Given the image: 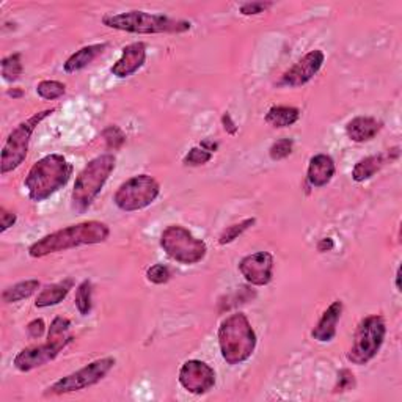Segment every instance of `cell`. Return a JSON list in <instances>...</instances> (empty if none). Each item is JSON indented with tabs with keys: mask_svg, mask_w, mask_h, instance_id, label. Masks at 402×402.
<instances>
[{
	"mask_svg": "<svg viewBox=\"0 0 402 402\" xmlns=\"http://www.w3.org/2000/svg\"><path fill=\"white\" fill-rule=\"evenodd\" d=\"M45 328H46L45 321H42V319H35V321L30 322V324L27 326V332H28V335L32 336V338H40V336L45 333Z\"/></svg>",
	"mask_w": 402,
	"mask_h": 402,
	"instance_id": "36",
	"label": "cell"
},
{
	"mask_svg": "<svg viewBox=\"0 0 402 402\" xmlns=\"http://www.w3.org/2000/svg\"><path fill=\"white\" fill-rule=\"evenodd\" d=\"M8 96L21 98V96H23V91H21V90H10V91H8Z\"/></svg>",
	"mask_w": 402,
	"mask_h": 402,
	"instance_id": "40",
	"label": "cell"
},
{
	"mask_svg": "<svg viewBox=\"0 0 402 402\" xmlns=\"http://www.w3.org/2000/svg\"><path fill=\"white\" fill-rule=\"evenodd\" d=\"M179 384L192 394H205L215 385V371L209 364L201 360L185 362L178 376Z\"/></svg>",
	"mask_w": 402,
	"mask_h": 402,
	"instance_id": "12",
	"label": "cell"
},
{
	"mask_svg": "<svg viewBox=\"0 0 402 402\" xmlns=\"http://www.w3.org/2000/svg\"><path fill=\"white\" fill-rule=\"evenodd\" d=\"M382 129V123L372 117H357L346 125V134L352 142L363 143L376 137Z\"/></svg>",
	"mask_w": 402,
	"mask_h": 402,
	"instance_id": "18",
	"label": "cell"
},
{
	"mask_svg": "<svg viewBox=\"0 0 402 402\" xmlns=\"http://www.w3.org/2000/svg\"><path fill=\"white\" fill-rule=\"evenodd\" d=\"M73 286H74L73 280H64V282L46 286V288L38 294L37 300H35V306L47 308V306L59 305L60 302L67 299L69 291L73 289Z\"/></svg>",
	"mask_w": 402,
	"mask_h": 402,
	"instance_id": "20",
	"label": "cell"
},
{
	"mask_svg": "<svg viewBox=\"0 0 402 402\" xmlns=\"http://www.w3.org/2000/svg\"><path fill=\"white\" fill-rule=\"evenodd\" d=\"M294 148V142L291 139H280L269 149V156L272 161H282L286 159Z\"/></svg>",
	"mask_w": 402,
	"mask_h": 402,
	"instance_id": "30",
	"label": "cell"
},
{
	"mask_svg": "<svg viewBox=\"0 0 402 402\" xmlns=\"http://www.w3.org/2000/svg\"><path fill=\"white\" fill-rule=\"evenodd\" d=\"M324 62H326V55L322 50L319 49L311 50V52H308L306 55L302 57L296 64H292V67L286 71V73L282 76L280 85L289 88L302 87V85L310 82L311 79L319 73Z\"/></svg>",
	"mask_w": 402,
	"mask_h": 402,
	"instance_id": "13",
	"label": "cell"
},
{
	"mask_svg": "<svg viewBox=\"0 0 402 402\" xmlns=\"http://www.w3.org/2000/svg\"><path fill=\"white\" fill-rule=\"evenodd\" d=\"M71 327V322L67 318H55L52 321V324L49 327L47 340H62L68 338V330Z\"/></svg>",
	"mask_w": 402,
	"mask_h": 402,
	"instance_id": "31",
	"label": "cell"
},
{
	"mask_svg": "<svg viewBox=\"0 0 402 402\" xmlns=\"http://www.w3.org/2000/svg\"><path fill=\"white\" fill-rule=\"evenodd\" d=\"M333 248H335L333 239L324 238V239H321V241L318 242V251H321V253H326V251H332Z\"/></svg>",
	"mask_w": 402,
	"mask_h": 402,
	"instance_id": "38",
	"label": "cell"
},
{
	"mask_svg": "<svg viewBox=\"0 0 402 402\" xmlns=\"http://www.w3.org/2000/svg\"><path fill=\"white\" fill-rule=\"evenodd\" d=\"M241 275L253 286H265L274 277V256L269 251H256L239 263Z\"/></svg>",
	"mask_w": 402,
	"mask_h": 402,
	"instance_id": "14",
	"label": "cell"
},
{
	"mask_svg": "<svg viewBox=\"0 0 402 402\" xmlns=\"http://www.w3.org/2000/svg\"><path fill=\"white\" fill-rule=\"evenodd\" d=\"M300 118V110L297 107L289 105H275L269 109L265 115V123L272 127H289L296 125Z\"/></svg>",
	"mask_w": 402,
	"mask_h": 402,
	"instance_id": "21",
	"label": "cell"
},
{
	"mask_svg": "<svg viewBox=\"0 0 402 402\" xmlns=\"http://www.w3.org/2000/svg\"><path fill=\"white\" fill-rule=\"evenodd\" d=\"M105 49H107L105 42H100V45H90V46L79 49L77 52H74L67 62H64L63 64L64 73L73 74V73H77V71L87 68L90 63H93L98 59L99 55L104 54Z\"/></svg>",
	"mask_w": 402,
	"mask_h": 402,
	"instance_id": "19",
	"label": "cell"
},
{
	"mask_svg": "<svg viewBox=\"0 0 402 402\" xmlns=\"http://www.w3.org/2000/svg\"><path fill=\"white\" fill-rule=\"evenodd\" d=\"M16 214L11 211H6L5 207H0V233H5L6 229L11 228L14 224H16Z\"/></svg>",
	"mask_w": 402,
	"mask_h": 402,
	"instance_id": "35",
	"label": "cell"
},
{
	"mask_svg": "<svg viewBox=\"0 0 402 402\" xmlns=\"http://www.w3.org/2000/svg\"><path fill=\"white\" fill-rule=\"evenodd\" d=\"M200 147L203 148V149H206V151H209V153H215V151H217V148H219V143H215V142H212L209 139H206V140H203V142L200 143Z\"/></svg>",
	"mask_w": 402,
	"mask_h": 402,
	"instance_id": "39",
	"label": "cell"
},
{
	"mask_svg": "<svg viewBox=\"0 0 402 402\" xmlns=\"http://www.w3.org/2000/svg\"><path fill=\"white\" fill-rule=\"evenodd\" d=\"M54 112L55 109H47L35 113L30 118H27L13 129V132L8 135L2 149V175L16 170L19 165L25 161L28 153V143H30L33 131L38 127L42 120H46L49 115H52Z\"/></svg>",
	"mask_w": 402,
	"mask_h": 402,
	"instance_id": "8",
	"label": "cell"
},
{
	"mask_svg": "<svg viewBox=\"0 0 402 402\" xmlns=\"http://www.w3.org/2000/svg\"><path fill=\"white\" fill-rule=\"evenodd\" d=\"M335 161L328 154H316L308 163L306 179L313 188H324L335 176Z\"/></svg>",
	"mask_w": 402,
	"mask_h": 402,
	"instance_id": "17",
	"label": "cell"
},
{
	"mask_svg": "<svg viewBox=\"0 0 402 402\" xmlns=\"http://www.w3.org/2000/svg\"><path fill=\"white\" fill-rule=\"evenodd\" d=\"M38 96L47 100H54L62 98L67 93V85L59 81H41L37 85Z\"/></svg>",
	"mask_w": 402,
	"mask_h": 402,
	"instance_id": "27",
	"label": "cell"
},
{
	"mask_svg": "<svg viewBox=\"0 0 402 402\" xmlns=\"http://www.w3.org/2000/svg\"><path fill=\"white\" fill-rule=\"evenodd\" d=\"M355 386V377L349 369H341L338 372V384H336V391H348Z\"/></svg>",
	"mask_w": 402,
	"mask_h": 402,
	"instance_id": "34",
	"label": "cell"
},
{
	"mask_svg": "<svg viewBox=\"0 0 402 402\" xmlns=\"http://www.w3.org/2000/svg\"><path fill=\"white\" fill-rule=\"evenodd\" d=\"M38 288H40L38 280H25V282L16 283L10 286V288H6L2 292V300L5 304H16V302L33 296V294L38 291Z\"/></svg>",
	"mask_w": 402,
	"mask_h": 402,
	"instance_id": "22",
	"label": "cell"
},
{
	"mask_svg": "<svg viewBox=\"0 0 402 402\" xmlns=\"http://www.w3.org/2000/svg\"><path fill=\"white\" fill-rule=\"evenodd\" d=\"M341 314H343V302L335 300L333 304L322 313L318 324L314 326L311 332L313 338L319 343L332 341L336 336V326H338V321L341 319Z\"/></svg>",
	"mask_w": 402,
	"mask_h": 402,
	"instance_id": "16",
	"label": "cell"
},
{
	"mask_svg": "<svg viewBox=\"0 0 402 402\" xmlns=\"http://www.w3.org/2000/svg\"><path fill=\"white\" fill-rule=\"evenodd\" d=\"M211 159H212V153L203 149L201 147H195L184 156L183 163L188 165V167H200V165H205Z\"/></svg>",
	"mask_w": 402,
	"mask_h": 402,
	"instance_id": "28",
	"label": "cell"
},
{
	"mask_svg": "<svg viewBox=\"0 0 402 402\" xmlns=\"http://www.w3.org/2000/svg\"><path fill=\"white\" fill-rule=\"evenodd\" d=\"M73 175L71 165L62 154H47L33 163V167L25 176L24 185L28 198L35 203H41L59 192L68 184Z\"/></svg>",
	"mask_w": 402,
	"mask_h": 402,
	"instance_id": "2",
	"label": "cell"
},
{
	"mask_svg": "<svg viewBox=\"0 0 402 402\" xmlns=\"http://www.w3.org/2000/svg\"><path fill=\"white\" fill-rule=\"evenodd\" d=\"M115 363H117V360H115L113 357L99 358V360L91 362L90 364L73 372V374H68L57 380L55 384L49 386L46 394L57 396V394H67L88 389V386L99 384L100 380L109 374Z\"/></svg>",
	"mask_w": 402,
	"mask_h": 402,
	"instance_id": "10",
	"label": "cell"
},
{
	"mask_svg": "<svg viewBox=\"0 0 402 402\" xmlns=\"http://www.w3.org/2000/svg\"><path fill=\"white\" fill-rule=\"evenodd\" d=\"M384 157L382 156H368L364 159L358 161L352 170V179L357 183H364L374 176L382 168Z\"/></svg>",
	"mask_w": 402,
	"mask_h": 402,
	"instance_id": "23",
	"label": "cell"
},
{
	"mask_svg": "<svg viewBox=\"0 0 402 402\" xmlns=\"http://www.w3.org/2000/svg\"><path fill=\"white\" fill-rule=\"evenodd\" d=\"M24 67L23 60H21V54H13L5 57L2 60V76L6 82H14L18 81L23 74Z\"/></svg>",
	"mask_w": 402,
	"mask_h": 402,
	"instance_id": "25",
	"label": "cell"
},
{
	"mask_svg": "<svg viewBox=\"0 0 402 402\" xmlns=\"http://www.w3.org/2000/svg\"><path fill=\"white\" fill-rule=\"evenodd\" d=\"M110 236V229L104 222L88 220L82 224L71 225L59 231L50 233L28 247V255L32 258H45L47 255L67 251L81 246H95L103 243Z\"/></svg>",
	"mask_w": 402,
	"mask_h": 402,
	"instance_id": "1",
	"label": "cell"
},
{
	"mask_svg": "<svg viewBox=\"0 0 402 402\" xmlns=\"http://www.w3.org/2000/svg\"><path fill=\"white\" fill-rule=\"evenodd\" d=\"M272 6L270 2H248L241 5V14L243 16H255V14H261L264 11H268Z\"/></svg>",
	"mask_w": 402,
	"mask_h": 402,
	"instance_id": "33",
	"label": "cell"
},
{
	"mask_svg": "<svg viewBox=\"0 0 402 402\" xmlns=\"http://www.w3.org/2000/svg\"><path fill=\"white\" fill-rule=\"evenodd\" d=\"M386 335L385 319L380 314H371L368 318L362 319L358 324L354 343L348 352V360L352 364H366L374 358L380 348L384 346Z\"/></svg>",
	"mask_w": 402,
	"mask_h": 402,
	"instance_id": "6",
	"label": "cell"
},
{
	"mask_svg": "<svg viewBox=\"0 0 402 402\" xmlns=\"http://www.w3.org/2000/svg\"><path fill=\"white\" fill-rule=\"evenodd\" d=\"M222 125H224V129L228 134L234 135L236 132H238V126H236V123L231 118V115H229L228 112L224 115V117H222Z\"/></svg>",
	"mask_w": 402,
	"mask_h": 402,
	"instance_id": "37",
	"label": "cell"
},
{
	"mask_svg": "<svg viewBox=\"0 0 402 402\" xmlns=\"http://www.w3.org/2000/svg\"><path fill=\"white\" fill-rule=\"evenodd\" d=\"M147 62V46L143 42H132L123 49L117 63L110 68V73L118 79H126L137 73Z\"/></svg>",
	"mask_w": 402,
	"mask_h": 402,
	"instance_id": "15",
	"label": "cell"
},
{
	"mask_svg": "<svg viewBox=\"0 0 402 402\" xmlns=\"http://www.w3.org/2000/svg\"><path fill=\"white\" fill-rule=\"evenodd\" d=\"M217 338L222 357L231 366L247 362L256 349V333L243 313H234L222 321Z\"/></svg>",
	"mask_w": 402,
	"mask_h": 402,
	"instance_id": "3",
	"label": "cell"
},
{
	"mask_svg": "<svg viewBox=\"0 0 402 402\" xmlns=\"http://www.w3.org/2000/svg\"><path fill=\"white\" fill-rule=\"evenodd\" d=\"M91 282H88V280H84V282L77 286L74 304L82 316H87L91 311Z\"/></svg>",
	"mask_w": 402,
	"mask_h": 402,
	"instance_id": "26",
	"label": "cell"
},
{
	"mask_svg": "<svg viewBox=\"0 0 402 402\" xmlns=\"http://www.w3.org/2000/svg\"><path fill=\"white\" fill-rule=\"evenodd\" d=\"M73 341V336L62 340H47V343L40 344V346H32L23 349L19 354L14 357L13 364L14 368L21 372H28L40 368V366L46 364L49 362L55 360L60 352Z\"/></svg>",
	"mask_w": 402,
	"mask_h": 402,
	"instance_id": "11",
	"label": "cell"
},
{
	"mask_svg": "<svg viewBox=\"0 0 402 402\" xmlns=\"http://www.w3.org/2000/svg\"><path fill=\"white\" fill-rule=\"evenodd\" d=\"M115 167H117V157L113 154H100L85 165L76 178L73 195H71L76 211L84 212L88 209L103 190L107 179L113 173Z\"/></svg>",
	"mask_w": 402,
	"mask_h": 402,
	"instance_id": "5",
	"label": "cell"
},
{
	"mask_svg": "<svg viewBox=\"0 0 402 402\" xmlns=\"http://www.w3.org/2000/svg\"><path fill=\"white\" fill-rule=\"evenodd\" d=\"M161 193V185L153 176L137 175L120 185L113 195V203L125 212H135L153 205Z\"/></svg>",
	"mask_w": 402,
	"mask_h": 402,
	"instance_id": "9",
	"label": "cell"
},
{
	"mask_svg": "<svg viewBox=\"0 0 402 402\" xmlns=\"http://www.w3.org/2000/svg\"><path fill=\"white\" fill-rule=\"evenodd\" d=\"M103 137L107 143V148L110 149H120L126 142V135L118 126H109L107 129H104Z\"/></svg>",
	"mask_w": 402,
	"mask_h": 402,
	"instance_id": "29",
	"label": "cell"
},
{
	"mask_svg": "<svg viewBox=\"0 0 402 402\" xmlns=\"http://www.w3.org/2000/svg\"><path fill=\"white\" fill-rule=\"evenodd\" d=\"M103 24L115 30L154 35V33H184L190 30L192 24L183 19H171L163 14H151L145 11H127L118 14H105Z\"/></svg>",
	"mask_w": 402,
	"mask_h": 402,
	"instance_id": "4",
	"label": "cell"
},
{
	"mask_svg": "<svg viewBox=\"0 0 402 402\" xmlns=\"http://www.w3.org/2000/svg\"><path fill=\"white\" fill-rule=\"evenodd\" d=\"M255 224H256V219H246V220L239 222V224L226 226L224 231H222V234L219 236V243H220V246H228V243L234 242L236 239L239 238V236H242L248 228H251Z\"/></svg>",
	"mask_w": 402,
	"mask_h": 402,
	"instance_id": "24",
	"label": "cell"
},
{
	"mask_svg": "<svg viewBox=\"0 0 402 402\" xmlns=\"http://www.w3.org/2000/svg\"><path fill=\"white\" fill-rule=\"evenodd\" d=\"M170 277H171L170 269L167 268V265H163V264H156V265H153V268H149L148 272H147V278L149 280L151 283H154V285L167 283L168 280H170Z\"/></svg>",
	"mask_w": 402,
	"mask_h": 402,
	"instance_id": "32",
	"label": "cell"
},
{
	"mask_svg": "<svg viewBox=\"0 0 402 402\" xmlns=\"http://www.w3.org/2000/svg\"><path fill=\"white\" fill-rule=\"evenodd\" d=\"M161 247L171 260L185 265L200 263L207 253L205 241L195 238L188 228L181 225H170L163 229Z\"/></svg>",
	"mask_w": 402,
	"mask_h": 402,
	"instance_id": "7",
	"label": "cell"
},
{
	"mask_svg": "<svg viewBox=\"0 0 402 402\" xmlns=\"http://www.w3.org/2000/svg\"><path fill=\"white\" fill-rule=\"evenodd\" d=\"M396 289L398 292H401V270L399 269L396 272Z\"/></svg>",
	"mask_w": 402,
	"mask_h": 402,
	"instance_id": "41",
	"label": "cell"
}]
</instances>
